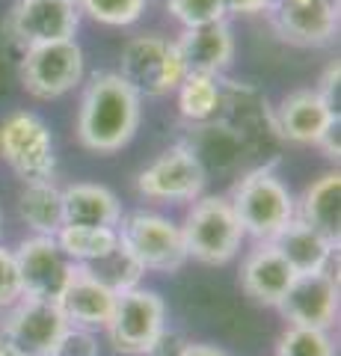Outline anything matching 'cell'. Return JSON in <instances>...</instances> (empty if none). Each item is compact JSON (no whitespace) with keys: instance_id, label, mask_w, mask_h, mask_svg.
Wrapping results in <instances>:
<instances>
[{"instance_id":"8fae6325","label":"cell","mask_w":341,"mask_h":356,"mask_svg":"<svg viewBox=\"0 0 341 356\" xmlns=\"http://www.w3.org/2000/svg\"><path fill=\"white\" fill-rule=\"evenodd\" d=\"M15 267H18V282H21V297L33 300H53L63 294L69 285L74 264L69 255L60 250L57 238L48 235H30L13 250Z\"/></svg>"},{"instance_id":"7c38bea8","label":"cell","mask_w":341,"mask_h":356,"mask_svg":"<svg viewBox=\"0 0 341 356\" xmlns=\"http://www.w3.org/2000/svg\"><path fill=\"white\" fill-rule=\"evenodd\" d=\"M78 27V0H15L6 18V36L21 48L74 39Z\"/></svg>"},{"instance_id":"f1b7e54d","label":"cell","mask_w":341,"mask_h":356,"mask_svg":"<svg viewBox=\"0 0 341 356\" xmlns=\"http://www.w3.org/2000/svg\"><path fill=\"white\" fill-rule=\"evenodd\" d=\"M149 0H78L81 15H90L98 24L128 27L142 18Z\"/></svg>"},{"instance_id":"30bf717a","label":"cell","mask_w":341,"mask_h":356,"mask_svg":"<svg viewBox=\"0 0 341 356\" xmlns=\"http://www.w3.org/2000/svg\"><path fill=\"white\" fill-rule=\"evenodd\" d=\"M208 175L184 143L160 152L137 175V193L151 202H193L205 193Z\"/></svg>"},{"instance_id":"e0dca14e","label":"cell","mask_w":341,"mask_h":356,"mask_svg":"<svg viewBox=\"0 0 341 356\" xmlns=\"http://www.w3.org/2000/svg\"><path fill=\"white\" fill-rule=\"evenodd\" d=\"M279 140L297 143V146H317L324 134L338 125V116L324 104V98L315 89H297L285 95L279 107H273Z\"/></svg>"},{"instance_id":"9a60e30c","label":"cell","mask_w":341,"mask_h":356,"mask_svg":"<svg viewBox=\"0 0 341 356\" xmlns=\"http://www.w3.org/2000/svg\"><path fill=\"white\" fill-rule=\"evenodd\" d=\"M267 13L279 36L300 48H321L338 33V0H273Z\"/></svg>"},{"instance_id":"f35d334b","label":"cell","mask_w":341,"mask_h":356,"mask_svg":"<svg viewBox=\"0 0 341 356\" xmlns=\"http://www.w3.org/2000/svg\"><path fill=\"white\" fill-rule=\"evenodd\" d=\"M0 229H3V214H0Z\"/></svg>"},{"instance_id":"44dd1931","label":"cell","mask_w":341,"mask_h":356,"mask_svg":"<svg viewBox=\"0 0 341 356\" xmlns=\"http://www.w3.org/2000/svg\"><path fill=\"white\" fill-rule=\"evenodd\" d=\"M276 250L285 255V261L291 264L294 273H317V270H329V264L335 259L338 243L321 235L317 229L306 226L303 220H291L276 238Z\"/></svg>"},{"instance_id":"d4e9b609","label":"cell","mask_w":341,"mask_h":356,"mask_svg":"<svg viewBox=\"0 0 341 356\" xmlns=\"http://www.w3.org/2000/svg\"><path fill=\"white\" fill-rule=\"evenodd\" d=\"M53 238L74 264H90L119 247L116 226H63Z\"/></svg>"},{"instance_id":"e575fe53","label":"cell","mask_w":341,"mask_h":356,"mask_svg":"<svg viewBox=\"0 0 341 356\" xmlns=\"http://www.w3.org/2000/svg\"><path fill=\"white\" fill-rule=\"evenodd\" d=\"M273 6V0H223L226 15H258L267 13Z\"/></svg>"},{"instance_id":"d590c367","label":"cell","mask_w":341,"mask_h":356,"mask_svg":"<svg viewBox=\"0 0 341 356\" xmlns=\"http://www.w3.org/2000/svg\"><path fill=\"white\" fill-rule=\"evenodd\" d=\"M317 149H324V154L329 161H338V152H341V146H338V125H333L324 134L321 143H317Z\"/></svg>"},{"instance_id":"d6a6232c","label":"cell","mask_w":341,"mask_h":356,"mask_svg":"<svg viewBox=\"0 0 341 356\" xmlns=\"http://www.w3.org/2000/svg\"><path fill=\"white\" fill-rule=\"evenodd\" d=\"M187 348H190V339H187L184 332L163 327L158 336H155V341L146 348V353H142V356H184Z\"/></svg>"},{"instance_id":"4fadbf2b","label":"cell","mask_w":341,"mask_h":356,"mask_svg":"<svg viewBox=\"0 0 341 356\" xmlns=\"http://www.w3.org/2000/svg\"><path fill=\"white\" fill-rule=\"evenodd\" d=\"M276 309L288 321V327L329 332V327L338 318V276H333L329 270L297 273Z\"/></svg>"},{"instance_id":"4316f807","label":"cell","mask_w":341,"mask_h":356,"mask_svg":"<svg viewBox=\"0 0 341 356\" xmlns=\"http://www.w3.org/2000/svg\"><path fill=\"white\" fill-rule=\"evenodd\" d=\"M78 267L90 273L95 282H101L104 288H110L113 294L131 291V288H137L140 280L146 276V270L134 261V255H131L122 243H119L113 252H107V255H101V259H95L90 264H78Z\"/></svg>"},{"instance_id":"f546056e","label":"cell","mask_w":341,"mask_h":356,"mask_svg":"<svg viewBox=\"0 0 341 356\" xmlns=\"http://www.w3.org/2000/svg\"><path fill=\"white\" fill-rule=\"evenodd\" d=\"M167 13L178 21L181 27H199L226 21L223 0H167Z\"/></svg>"},{"instance_id":"836d02e7","label":"cell","mask_w":341,"mask_h":356,"mask_svg":"<svg viewBox=\"0 0 341 356\" xmlns=\"http://www.w3.org/2000/svg\"><path fill=\"white\" fill-rule=\"evenodd\" d=\"M338 81H341V65H338V60L335 63H329L326 65V72H324V77H321V83L315 86V92L324 98V104L333 110V113L338 116L341 113V95H338Z\"/></svg>"},{"instance_id":"7a4b0ae2","label":"cell","mask_w":341,"mask_h":356,"mask_svg":"<svg viewBox=\"0 0 341 356\" xmlns=\"http://www.w3.org/2000/svg\"><path fill=\"white\" fill-rule=\"evenodd\" d=\"M228 202L244 235L252 241H273L297 217V199L270 163L240 175Z\"/></svg>"},{"instance_id":"3957f363","label":"cell","mask_w":341,"mask_h":356,"mask_svg":"<svg viewBox=\"0 0 341 356\" xmlns=\"http://www.w3.org/2000/svg\"><path fill=\"white\" fill-rule=\"evenodd\" d=\"M181 226L187 259H196L202 264H226L240 252V243L247 241L244 229L232 211L228 196L202 193L187 208V217Z\"/></svg>"},{"instance_id":"8d00e7d4","label":"cell","mask_w":341,"mask_h":356,"mask_svg":"<svg viewBox=\"0 0 341 356\" xmlns=\"http://www.w3.org/2000/svg\"><path fill=\"white\" fill-rule=\"evenodd\" d=\"M184 356H228L223 348H217V344H193L190 341V348H187V353Z\"/></svg>"},{"instance_id":"7402d4cb","label":"cell","mask_w":341,"mask_h":356,"mask_svg":"<svg viewBox=\"0 0 341 356\" xmlns=\"http://www.w3.org/2000/svg\"><path fill=\"white\" fill-rule=\"evenodd\" d=\"M122 205L104 184L78 181L63 187V226H119Z\"/></svg>"},{"instance_id":"5b68a950","label":"cell","mask_w":341,"mask_h":356,"mask_svg":"<svg viewBox=\"0 0 341 356\" xmlns=\"http://www.w3.org/2000/svg\"><path fill=\"white\" fill-rule=\"evenodd\" d=\"M119 243L134 255L142 270L151 273H175L187 264V250L181 238V226L155 211H131L119 220Z\"/></svg>"},{"instance_id":"8992f818","label":"cell","mask_w":341,"mask_h":356,"mask_svg":"<svg viewBox=\"0 0 341 356\" xmlns=\"http://www.w3.org/2000/svg\"><path fill=\"white\" fill-rule=\"evenodd\" d=\"M116 74L122 77L140 98L142 95H149V98L169 95L187 77L175 44L163 36H155V33H142V36L128 39Z\"/></svg>"},{"instance_id":"9c48e42d","label":"cell","mask_w":341,"mask_h":356,"mask_svg":"<svg viewBox=\"0 0 341 356\" xmlns=\"http://www.w3.org/2000/svg\"><path fill=\"white\" fill-rule=\"evenodd\" d=\"M163 327H167V303H163V297L151 291V288L137 285L116 297L113 315H110L104 330L116 353L142 356Z\"/></svg>"},{"instance_id":"5bb4252c","label":"cell","mask_w":341,"mask_h":356,"mask_svg":"<svg viewBox=\"0 0 341 356\" xmlns=\"http://www.w3.org/2000/svg\"><path fill=\"white\" fill-rule=\"evenodd\" d=\"M65 327H69V321L53 300L21 297L13 309H6L0 336L13 341L27 356H48Z\"/></svg>"},{"instance_id":"cb8c5ba5","label":"cell","mask_w":341,"mask_h":356,"mask_svg":"<svg viewBox=\"0 0 341 356\" xmlns=\"http://www.w3.org/2000/svg\"><path fill=\"white\" fill-rule=\"evenodd\" d=\"M18 217L33 235L53 238L63 229V187L45 181H24L18 191Z\"/></svg>"},{"instance_id":"1f68e13d","label":"cell","mask_w":341,"mask_h":356,"mask_svg":"<svg viewBox=\"0 0 341 356\" xmlns=\"http://www.w3.org/2000/svg\"><path fill=\"white\" fill-rule=\"evenodd\" d=\"M18 300H21V282H18L15 255L9 247L0 243V312L13 309Z\"/></svg>"},{"instance_id":"ffe728a7","label":"cell","mask_w":341,"mask_h":356,"mask_svg":"<svg viewBox=\"0 0 341 356\" xmlns=\"http://www.w3.org/2000/svg\"><path fill=\"white\" fill-rule=\"evenodd\" d=\"M199 166L208 172H232L247 158V143L240 134L223 122H202V125H187V137L181 140Z\"/></svg>"},{"instance_id":"74e56055","label":"cell","mask_w":341,"mask_h":356,"mask_svg":"<svg viewBox=\"0 0 341 356\" xmlns=\"http://www.w3.org/2000/svg\"><path fill=\"white\" fill-rule=\"evenodd\" d=\"M0 356H27V353L21 350V348H15L13 341H6L3 336H0Z\"/></svg>"},{"instance_id":"d6986e66","label":"cell","mask_w":341,"mask_h":356,"mask_svg":"<svg viewBox=\"0 0 341 356\" xmlns=\"http://www.w3.org/2000/svg\"><path fill=\"white\" fill-rule=\"evenodd\" d=\"M116 297L110 288L101 282H95L90 273L74 267L69 285L63 288V294L57 297V306L65 315L72 327H83V330H104L110 315H113Z\"/></svg>"},{"instance_id":"2e32d148","label":"cell","mask_w":341,"mask_h":356,"mask_svg":"<svg viewBox=\"0 0 341 356\" xmlns=\"http://www.w3.org/2000/svg\"><path fill=\"white\" fill-rule=\"evenodd\" d=\"M181 57L184 74H208L223 77V72L235 60V36L226 21L199 27H184L181 36L172 42Z\"/></svg>"},{"instance_id":"52a82bcc","label":"cell","mask_w":341,"mask_h":356,"mask_svg":"<svg viewBox=\"0 0 341 356\" xmlns=\"http://www.w3.org/2000/svg\"><path fill=\"white\" fill-rule=\"evenodd\" d=\"M86 72L83 48L78 39H60L24 48L21 57V83L33 98L51 102V98H63L81 86Z\"/></svg>"},{"instance_id":"277c9868","label":"cell","mask_w":341,"mask_h":356,"mask_svg":"<svg viewBox=\"0 0 341 356\" xmlns=\"http://www.w3.org/2000/svg\"><path fill=\"white\" fill-rule=\"evenodd\" d=\"M0 158L21 181H45L57 172V149L48 122L33 110L0 119Z\"/></svg>"},{"instance_id":"4dcf8cb0","label":"cell","mask_w":341,"mask_h":356,"mask_svg":"<svg viewBox=\"0 0 341 356\" xmlns=\"http://www.w3.org/2000/svg\"><path fill=\"white\" fill-rule=\"evenodd\" d=\"M98 353H101V348H98L95 330H83V327L69 324L48 356H98Z\"/></svg>"},{"instance_id":"603a6c76","label":"cell","mask_w":341,"mask_h":356,"mask_svg":"<svg viewBox=\"0 0 341 356\" xmlns=\"http://www.w3.org/2000/svg\"><path fill=\"white\" fill-rule=\"evenodd\" d=\"M297 220L317 229L321 235L338 243L341 235V175L329 170L306 187V193L297 199Z\"/></svg>"},{"instance_id":"484cf974","label":"cell","mask_w":341,"mask_h":356,"mask_svg":"<svg viewBox=\"0 0 341 356\" xmlns=\"http://www.w3.org/2000/svg\"><path fill=\"white\" fill-rule=\"evenodd\" d=\"M175 98H178V113L187 125L214 122L219 113V77L187 74L175 89Z\"/></svg>"},{"instance_id":"ba28073f","label":"cell","mask_w":341,"mask_h":356,"mask_svg":"<svg viewBox=\"0 0 341 356\" xmlns=\"http://www.w3.org/2000/svg\"><path fill=\"white\" fill-rule=\"evenodd\" d=\"M217 122H223L240 134L249 154H264L279 146V131L273 122V107L267 95L252 83L226 81L219 77V113Z\"/></svg>"},{"instance_id":"ac0fdd59","label":"cell","mask_w":341,"mask_h":356,"mask_svg":"<svg viewBox=\"0 0 341 356\" xmlns=\"http://www.w3.org/2000/svg\"><path fill=\"white\" fill-rule=\"evenodd\" d=\"M294 270L285 261V255L276 250L273 241H256L240 264V288L244 294L252 297L261 306H279V300L288 291V285L294 282Z\"/></svg>"},{"instance_id":"83f0119b","label":"cell","mask_w":341,"mask_h":356,"mask_svg":"<svg viewBox=\"0 0 341 356\" xmlns=\"http://www.w3.org/2000/svg\"><path fill=\"white\" fill-rule=\"evenodd\" d=\"M276 356H335V344L326 330L285 327L276 344Z\"/></svg>"},{"instance_id":"6da1fadb","label":"cell","mask_w":341,"mask_h":356,"mask_svg":"<svg viewBox=\"0 0 341 356\" xmlns=\"http://www.w3.org/2000/svg\"><path fill=\"white\" fill-rule=\"evenodd\" d=\"M142 98L116 72H98L83 89L78 110V140L86 152L113 154L125 149L140 128Z\"/></svg>"}]
</instances>
